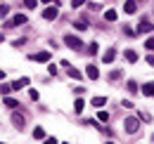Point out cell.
I'll list each match as a JSON object with an SVG mask.
<instances>
[{
    "label": "cell",
    "mask_w": 154,
    "mask_h": 144,
    "mask_svg": "<svg viewBox=\"0 0 154 144\" xmlns=\"http://www.w3.org/2000/svg\"><path fill=\"white\" fill-rule=\"evenodd\" d=\"M64 43H66V47H71V50H83V40H81V38L78 36H71V33H66V36H64Z\"/></svg>",
    "instance_id": "6da1fadb"
},
{
    "label": "cell",
    "mask_w": 154,
    "mask_h": 144,
    "mask_svg": "<svg viewBox=\"0 0 154 144\" xmlns=\"http://www.w3.org/2000/svg\"><path fill=\"white\" fill-rule=\"evenodd\" d=\"M123 125H126V132H131V135H133V132H137V130H140V121H137V118H133V116H128V118L123 121Z\"/></svg>",
    "instance_id": "7a4b0ae2"
},
{
    "label": "cell",
    "mask_w": 154,
    "mask_h": 144,
    "mask_svg": "<svg viewBox=\"0 0 154 144\" xmlns=\"http://www.w3.org/2000/svg\"><path fill=\"white\" fill-rule=\"evenodd\" d=\"M57 14H59V5H52V7H45L43 10V19H48V21H52Z\"/></svg>",
    "instance_id": "3957f363"
},
{
    "label": "cell",
    "mask_w": 154,
    "mask_h": 144,
    "mask_svg": "<svg viewBox=\"0 0 154 144\" xmlns=\"http://www.w3.org/2000/svg\"><path fill=\"white\" fill-rule=\"evenodd\" d=\"M152 31H154V26L147 21V19H142V21L137 24V28H135V33H137V36H140V33H152Z\"/></svg>",
    "instance_id": "277c9868"
},
{
    "label": "cell",
    "mask_w": 154,
    "mask_h": 144,
    "mask_svg": "<svg viewBox=\"0 0 154 144\" xmlns=\"http://www.w3.org/2000/svg\"><path fill=\"white\" fill-rule=\"evenodd\" d=\"M24 21H26V14H14V17L5 24V26H7V28H12V26H19V24H24Z\"/></svg>",
    "instance_id": "5b68a950"
},
{
    "label": "cell",
    "mask_w": 154,
    "mask_h": 144,
    "mask_svg": "<svg viewBox=\"0 0 154 144\" xmlns=\"http://www.w3.org/2000/svg\"><path fill=\"white\" fill-rule=\"evenodd\" d=\"M12 125L21 130V128L26 125V118H24V116H19V113H12Z\"/></svg>",
    "instance_id": "8992f818"
},
{
    "label": "cell",
    "mask_w": 154,
    "mask_h": 144,
    "mask_svg": "<svg viewBox=\"0 0 154 144\" xmlns=\"http://www.w3.org/2000/svg\"><path fill=\"white\" fill-rule=\"evenodd\" d=\"M114 57H116V50H114V47H109L107 52L102 54V62H104V64H112V62H114Z\"/></svg>",
    "instance_id": "52a82bcc"
},
{
    "label": "cell",
    "mask_w": 154,
    "mask_h": 144,
    "mask_svg": "<svg viewBox=\"0 0 154 144\" xmlns=\"http://www.w3.org/2000/svg\"><path fill=\"white\" fill-rule=\"evenodd\" d=\"M50 57H52L50 52H38V54H31L29 59H33V62H50Z\"/></svg>",
    "instance_id": "ba28073f"
},
{
    "label": "cell",
    "mask_w": 154,
    "mask_h": 144,
    "mask_svg": "<svg viewBox=\"0 0 154 144\" xmlns=\"http://www.w3.org/2000/svg\"><path fill=\"white\" fill-rule=\"evenodd\" d=\"M62 66L69 71V76H71V78H78V80H81V71H78V69H74V66H69V62H62Z\"/></svg>",
    "instance_id": "9c48e42d"
},
{
    "label": "cell",
    "mask_w": 154,
    "mask_h": 144,
    "mask_svg": "<svg viewBox=\"0 0 154 144\" xmlns=\"http://www.w3.org/2000/svg\"><path fill=\"white\" fill-rule=\"evenodd\" d=\"M85 73H88V78H93V80H97V78H100V71H97L95 64H90V66L85 69Z\"/></svg>",
    "instance_id": "30bf717a"
},
{
    "label": "cell",
    "mask_w": 154,
    "mask_h": 144,
    "mask_svg": "<svg viewBox=\"0 0 154 144\" xmlns=\"http://www.w3.org/2000/svg\"><path fill=\"white\" fill-rule=\"evenodd\" d=\"M26 85H29V78H19V80L12 83V90H21V88H26Z\"/></svg>",
    "instance_id": "8fae6325"
},
{
    "label": "cell",
    "mask_w": 154,
    "mask_h": 144,
    "mask_svg": "<svg viewBox=\"0 0 154 144\" xmlns=\"http://www.w3.org/2000/svg\"><path fill=\"white\" fill-rule=\"evenodd\" d=\"M123 10H126V14H135V10H137V2H135V0H128Z\"/></svg>",
    "instance_id": "7c38bea8"
},
{
    "label": "cell",
    "mask_w": 154,
    "mask_h": 144,
    "mask_svg": "<svg viewBox=\"0 0 154 144\" xmlns=\"http://www.w3.org/2000/svg\"><path fill=\"white\" fill-rule=\"evenodd\" d=\"M142 94L154 97V83H145V85H142Z\"/></svg>",
    "instance_id": "4fadbf2b"
},
{
    "label": "cell",
    "mask_w": 154,
    "mask_h": 144,
    "mask_svg": "<svg viewBox=\"0 0 154 144\" xmlns=\"http://www.w3.org/2000/svg\"><path fill=\"white\" fill-rule=\"evenodd\" d=\"M123 57H126L128 62H137V52H135V50H126V52H123Z\"/></svg>",
    "instance_id": "5bb4252c"
},
{
    "label": "cell",
    "mask_w": 154,
    "mask_h": 144,
    "mask_svg": "<svg viewBox=\"0 0 154 144\" xmlns=\"http://www.w3.org/2000/svg\"><path fill=\"white\" fill-rule=\"evenodd\" d=\"M2 102H5V106H10V109H17V106H19V102H17V99H12V97H5Z\"/></svg>",
    "instance_id": "9a60e30c"
},
{
    "label": "cell",
    "mask_w": 154,
    "mask_h": 144,
    "mask_svg": "<svg viewBox=\"0 0 154 144\" xmlns=\"http://www.w3.org/2000/svg\"><path fill=\"white\" fill-rule=\"evenodd\" d=\"M116 17H119L116 10H107V12H104V19H107V21H116Z\"/></svg>",
    "instance_id": "2e32d148"
},
{
    "label": "cell",
    "mask_w": 154,
    "mask_h": 144,
    "mask_svg": "<svg viewBox=\"0 0 154 144\" xmlns=\"http://www.w3.org/2000/svg\"><path fill=\"white\" fill-rule=\"evenodd\" d=\"M104 104H107V99H104V97H93V106H104Z\"/></svg>",
    "instance_id": "e0dca14e"
},
{
    "label": "cell",
    "mask_w": 154,
    "mask_h": 144,
    "mask_svg": "<svg viewBox=\"0 0 154 144\" xmlns=\"http://www.w3.org/2000/svg\"><path fill=\"white\" fill-rule=\"evenodd\" d=\"M97 121H100V123H107V121H109V113H107V111H97Z\"/></svg>",
    "instance_id": "ac0fdd59"
},
{
    "label": "cell",
    "mask_w": 154,
    "mask_h": 144,
    "mask_svg": "<svg viewBox=\"0 0 154 144\" xmlns=\"http://www.w3.org/2000/svg\"><path fill=\"white\" fill-rule=\"evenodd\" d=\"M100 52V45H97V43H90V45H88V52L85 54H97Z\"/></svg>",
    "instance_id": "d6986e66"
},
{
    "label": "cell",
    "mask_w": 154,
    "mask_h": 144,
    "mask_svg": "<svg viewBox=\"0 0 154 144\" xmlns=\"http://www.w3.org/2000/svg\"><path fill=\"white\" fill-rule=\"evenodd\" d=\"M33 137H36V140H43V137H45V130H43V128H36V130H33Z\"/></svg>",
    "instance_id": "ffe728a7"
},
{
    "label": "cell",
    "mask_w": 154,
    "mask_h": 144,
    "mask_svg": "<svg viewBox=\"0 0 154 144\" xmlns=\"http://www.w3.org/2000/svg\"><path fill=\"white\" fill-rule=\"evenodd\" d=\"M88 10H90V12H100V10H102V5H100V2H90V5H88Z\"/></svg>",
    "instance_id": "44dd1931"
},
{
    "label": "cell",
    "mask_w": 154,
    "mask_h": 144,
    "mask_svg": "<svg viewBox=\"0 0 154 144\" xmlns=\"http://www.w3.org/2000/svg\"><path fill=\"white\" fill-rule=\"evenodd\" d=\"M36 5H38V2H36V0H24V7H26V10H33V7H36Z\"/></svg>",
    "instance_id": "7402d4cb"
},
{
    "label": "cell",
    "mask_w": 154,
    "mask_h": 144,
    "mask_svg": "<svg viewBox=\"0 0 154 144\" xmlns=\"http://www.w3.org/2000/svg\"><path fill=\"white\" fill-rule=\"evenodd\" d=\"M128 92H137V83H135V80H128Z\"/></svg>",
    "instance_id": "603a6c76"
},
{
    "label": "cell",
    "mask_w": 154,
    "mask_h": 144,
    "mask_svg": "<svg viewBox=\"0 0 154 144\" xmlns=\"http://www.w3.org/2000/svg\"><path fill=\"white\" fill-rule=\"evenodd\" d=\"M74 26H76L78 31H85V28H88V24H85V21H74Z\"/></svg>",
    "instance_id": "cb8c5ba5"
},
{
    "label": "cell",
    "mask_w": 154,
    "mask_h": 144,
    "mask_svg": "<svg viewBox=\"0 0 154 144\" xmlns=\"http://www.w3.org/2000/svg\"><path fill=\"white\" fill-rule=\"evenodd\" d=\"M123 33H126L128 38H135V36H137V33H135V31L131 28V26H126V28H123Z\"/></svg>",
    "instance_id": "d4e9b609"
},
{
    "label": "cell",
    "mask_w": 154,
    "mask_h": 144,
    "mask_svg": "<svg viewBox=\"0 0 154 144\" xmlns=\"http://www.w3.org/2000/svg\"><path fill=\"white\" fill-rule=\"evenodd\" d=\"M109 80H121V71L116 69V71H112V76H109Z\"/></svg>",
    "instance_id": "484cf974"
},
{
    "label": "cell",
    "mask_w": 154,
    "mask_h": 144,
    "mask_svg": "<svg viewBox=\"0 0 154 144\" xmlns=\"http://www.w3.org/2000/svg\"><path fill=\"white\" fill-rule=\"evenodd\" d=\"M83 106H85V102H83V99H76V104H74V109H76V111H83Z\"/></svg>",
    "instance_id": "4316f807"
},
{
    "label": "cell",
    "mask_w": 154,
    "mask_h": 144,
    "mask_svg": "<svg viewBox=\"0 0 154 144\" xmlns=\"http://www.w3.org/2000/svg\"><path fill=\"white\" fill-rule=\"evenodd\" d=\"M0 92H2V94H10V92H12V85H0Z\"/></svg>",
    "instance_id": "83f0119b"
},
{
    "label": "cell",
    "mask_w": 154,
    "mask_h": 144,
    "mask_svg": "<svg viewBox=\"0 0 154 144\" xmlns=\"http://www.w3.org/2000/svg\"><path fill=\"white\" fill-rule=\"evenodd\" d=\"M145 47H147V50H154V38H147V40H145Z\"/></svg>",
    "instance_id": "f1b7e54d"
},
{
    "label": "cell",
    "mask_w": 154,
    "mask_h": 144,
    "mask_svg": "<svg viewBox=\"0 0 154 144\" xmlns=\"http://www.w3.org/2000/svg\"><path fill=\"white\" fill-rule=\"evenodd\" d=\"M7 12H10V7L7 5H0V17H7Z\"/></svg>",
    "instance_id": "f546056e"
},
{
    "label": "cell",
    "mask_w": 154,
    "mask_h": 144,
    "mask_svg": "<svg viewBox=\"0 0 154 144\" xmlns=\"http://www.w3.org/2000/svg\"><path fill=\"white\" fill-rule=\"evenodd\" d=\"M81 5H85V0H71V7H74V10L81 7Z\"/></svg>",
    "instance_id": "4dcf8cb0"
},
{
    "label": "cell",
    "mask_w": 154,
    "mask_h": 144,
    "mask_svg": "<svg viewBox=\"0 0 154 144\" xmlns=\"http://www.w3.org/2000/svg\"><path fill=\"white\" fill-rule=\"evenodd\" d=\"M48 71H50V76H57V66H55V64H50V66H48Z\"/></svg>",
    "instance_id": "1f68e13d"
},
{
    "label": "cell",
    "mask_w": 154,
    "mask_h": 144,
    "mask_svg": "<svg viewBox=\"0 0 154 144\" xmlns=\"http://www.w3.org/2000/svg\"><path fill=\"white\" fill-rule=\"evenodd\" d=\"M24 43H26V40H24V38H19V40H14V43H12V45H14V47H21V45H24Z\"/></svg>",
    "instance_id": "d6a6232c"
},
{
    "label": "cell",
    "mask_w": 154,
    "mask_h": 144,
    "mask_svg": "<svg viewBox=\"0 0 154 144\" xmlns=\"http://www.w3.org/2000/svg\"><path fill=\"white\" fill-rule=\"evenodd\" d=\"M147 64H149V66H154V54H149V57H147Z\"/></svg>",
    "instance_id": "836d02e7"
},
{
    "label": "cell",
    "mask_w": 154,
    "mask_h": 144,
    "mask_svg": "<svg viewBox=\"0 0 154 144\" xmlns=\"http://www.w3.org/2000/svg\"><path fill=\"white\" fill-rule=\"evenodd\" d=\"M40 2H45V5H55V0H40Z\"/></svg>",
    "instance_id": "e575fe53"
},
{
    "label": "cell",
    "mask_w": 154,
    "mask_h": 144,
    "mask_svg": "<svg viewBox=\"0 0 154 144\" xmlns=\"http://www.w3.org/2000/svg\"><path fill=\"white\" fill-rule=\"evenodd\" d=\"M2 78H5V71H0V80H2Z\"/></svg>",
    "instance_id": "d590c367"
},
{
    "label": "cell",
    "mask_w": 154,
    "mask_h": 144,
    "mask_svg": "<svg viewBox=\"0 0 154 144\" xmlns=\"http://www.w3.org/2000/svg\"><path fill=\"white\" fill-rule=\"evenodd\" d=\"M2 40H5V36H2V33H0V43H2Z\"/></svg>",
    "instance_id": "8d00e7d4"
}]
</instances>
